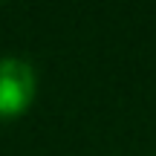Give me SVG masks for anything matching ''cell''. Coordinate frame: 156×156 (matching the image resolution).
Segmentation results:
<instances>
[{
	"mask_svg": "<svg viewBox=\"0 0 156 156\" xmlns=\"http://www.w3.org/2000/svg\"><path fill=\"white\" fill-rule=\"evenodd\" d=\"M38 95L35 67L23 58H0V122L17 119Z\"/></svg>",
	"mask_w": 156,
	"mask_h": 156,
	"instance_id": "6da1fadb",
	"label": "cell"
}]
</instances>
